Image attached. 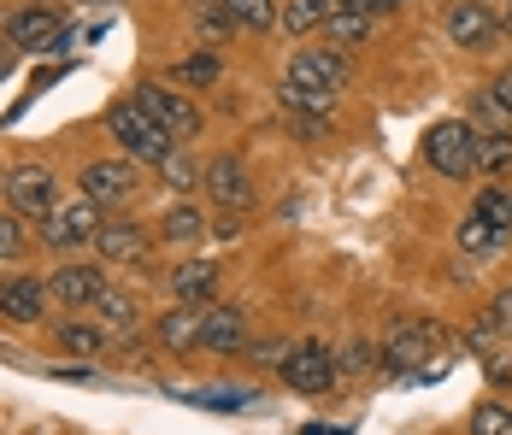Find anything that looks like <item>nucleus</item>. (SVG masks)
<instances>
[{"instance_id": "1", "label": "nucleus", "mask_w": 512, "mask_h": 435, "mask_svg": "<svg viewBox=\"0 0 512 435\" xmlns=\"http://www.w3.org/2000/svg\"><path fill=\"white\" fill-rule=\"evenodd\" d=\"M106 136L124 147L136 165H159V159L177 147L171 136H165V124H159L142 100H118V106H106Z\"/></svg>"}, {"instance_id": "2", "label": "nucleus", "mask_w": 512, "mask_h": 435, "mask_svg": "<svg viewBox=\"0 0 512 435\" xmlns=\"http://www.w3.org/2000/svg\"><path fill=\"white\" fill-rule=\"evenodd\" d=\"M424 159L442 171V177H471L477 171V130L465 124V118H442L430 136H424Z\"/></svg>"}, {"instance_id": "3", "label": "nucleus", "mask_w": 512, "mask_h": 435, "mask_svg": "<svg viewBox=\"0 0 512 435\" xmlns=\"http://www.w3.org/2000/svg\"><path fill=\"white\" fill-rule=\"evenodd\" d=\"M336 377H342V359L324 341H301L283 359V383L295 388V394H324V388H336Z\"/></svg>"}, {"instance_id": "4", "label": "nucleus", "mask_w": 512, "mask_h": 435, "mask_svg": "<svg viewBox=\"0 0 512 435\" xmlns=\"http://www.w3.org/2000/svg\"><path fill=\"white\" fill-rule=\"evenodd\" d=\"M283 83H301V89H342L348 83V53L342 48H301V53H289V77Z\"/></svg>"}, {"instance_id": "5", "label": "nucleus", "mask_w": 512, "mask_h": 435, "mask_svg": "<svg viewBox=\"0 0 512 435\" xmlns=\"http://www.w3.org/2000/svg\"><path fill=\"white\" fill-rule=\"evenodd\" d=\"M101 212H106V206H95L89 194H77V200H65V206H53L48 218H42V224H48L42 236H48L53 247H77V242H89V236H95V230L106 224Z\"/></svg>"}, {"instance_id": "6", "label": "nucleus", "mask_w": 512, "mask_h": 435, "mask_svg": "<svg viewBox=\"0 0 512 435\" xmlns=\"http://www.w3.org/2000/svg\"><path fill=\"white\" fill-rule=\"evenodd\" d=\"M136 100H142L159 124H165V136H171V142H195V136H201V112H195V100H189V95H171V89L148 83V89H136Z\"/></svg>"}, {"instance_id": "7", "label": "nucleus", "mask_w": 512, "mask_h": 435, "mask_svg": "<svg viewBox=\"0 0 512 435\" xmlns=\"http://www.w3.org/2000/svg\"><path fill=\"white\" fill-rule=\"evenodd\" d=\"M383 365H389L395 377H418V371H436V330H430V324H407V330H395L389 353H383Z\"/></svg>"}, {"instance_id": "8", "label": "nucleus", "mask_w": 512, "mask_h": 435, "mask_svg": "<svg viewBox=\"0 0 512 435\" xmlns=\"http://www.w3.org/2000/svg\"><path fill=\"white\" fill-rule=\"evenodd\" d=\"M6 42L18 53H42V48H59L65 42V18L48 12V6H30V12H12L6 18Z\"/></svg>"}, {"instance_id": "9", "label": "nucleus", "mask_w": 512, "mask_h": 435, "mask_svg": "<svg viewBox=\"0 0 512 435\" xmlns=\"http://www.w3.org/2000/svg\"><path fill=\"white\" fill-rule=\"evenodd\" d=\"M77 189L89 194L95 206H118V200L136 194V165L130 159H95V165H83V183Z\"/></svg>"}, {"instance_id": "10", "label": "nucleus", "mask_w": 512, "mask_h": 435, "mask_svg": "<svg viewBox=\"0 0 512 435\" xmlns=\"http://www.w3.org/2000/svg\"><path fill=\"white\" fill-rule=\"evenodd\" d=\"M206 194L218 200V206H230V212H248L254 206V183H248V165L242 159H212L201 171Z\"/></svg>"}, {"instance_id": "11", "label": "nucleus", "mask_w": 512, "mask_h": 435, "mask_svg": "<svg viewBox=\"0 0 512 435\" xmlns=\"http://www.w3.org/2000/svg\"><path fill=\"white\" fill-rule=\"evenodd\" d=\"M6 194H12V206L18 212H30V218H48L53 206V177H48V165H18L12 177H6Z\"/></svg>"}, {"instance_id": "12", "label": "nucleus", "mask_w": 512, "mask_h": 435, "mask_svg": "<svg viewBox=\"0 0 512 435\" xmlns=\"http://www.w3.org/2000/svg\"><path fill=\"white\" fill-rule=\"evenodd\" d=\"M48 300H53V289L42 277H12V283H0V312H6L12 324H36Z\"/></svg>"}, {"instance_id": "13", "label": "nucleus", "mask_w": 512, "mask_h": 435, "mask_svg": "<svg viewBox=\"0 0 512 435\" xmlns=\"http://www.w3.org/2000/svg\"><path fill=\"white\" fill-rule=\"evenodd\" d=\"M48 289H53V300H59V306H95V300H101V289H106V277L95 271V265H59Z\"/></svg>"}, {"instance_id": "14", "label": "nucleus", "mask_w": 512, "mask_h": 435, "mask_svg": "<svg viewBox=\"0 0 512 435\" xmlns=\"http://www.w3.org/2000/svg\"><path fill=\"white\" fill-rule=\"evenodd\" d=\"M95 247H101V259H118V265H136L142 253H148V230L142 224H130V218H112L95 230Z\"/></svg>"}, {"instance_id": "15", "label": "nucleus", "mask_w": 512, "mask_h": 435, "mask_svg": "<svg viewBox=\"0 0 512 435\" xmlns=\"http://www.w3.org/2000/svg\"><path fill=\"white\" fill-rule=\"evenodd\" d=\"M201 347L206 353H242V347H248V324H242V312H236V306L206 312L201 318Z\"/></svg>"}, {"instance_id": "16", "label": "nucleus", "mask_w": 512, "mask_h": 435, "mask_svg": "<svg viewBox=\"0 0 512 435\" xmlns=\"http://www.w3.org/2000/svg\"><path fill=\"white\" fill-rule=\"evenodd\" d=\"M212 289H218V265H212V259H189V265L171 271L177 306H201V300H212Z\"/></svg>"}, {"instance_id": "17", "label": "nucleus", "mask_w": 512, "mask_h": 435, "mask_svg": "<svg viewBox=\"0 0 512 435\" xmlns=\"http://www.w3.org/2000/svg\"><path fill=\"white\" fill-rule=\"evenodd\" d=\"M448 36H454L460 48H483V42L495 36V18H489V6H477V0L448 6Z\"/></svg>"}, {"instance_id": "18", "label": "nucleus", "mask_w": 512, "mask_h": 435, "mask_svg": "<svg viewBox=\"0 0 512 435\" xmlns=\"http://www.w3.org/2000/svg\"><path fill=\"white\" fill-rule=\"evenodd\" d=\"M324 42H330V48H365V42H371V12H336V6H330V18H324Z\"/></svg>"}, {"instance_id": "19", "label": "nucleus", "mask_w": 512, "mask_h": 435, "mask_svg": "<svg viewBox=\"0 0 512 435\" xmlns=\"http://www.w3.org/2000/svg\"><path fill=\"white\" fill-rule=\"evenodd\" d=\"M159 341H165L171 353H189V347H201V318H195L189 306H171V312L159 318Z\"/></svg>"}, {"instance_id": "20", "label": "nucleus", "mask_w": 512, "mask_h": 435, "mask_svg": "<svg viewBox=\"0 0 512 435\" xmlns=\"http://www.w3.org/2000/svg\"><path fill=\"white\" fill-rule=\"evenodd\" d=\"M324 18H330V0H283V12H277V24H283L289 36L324 30Z\"/></svg>"}, {"instance_id": "21", "label": "nucleus", "mask_w": 512, "mask_h": 435, "mask_svg": "<svg viewBox=\"0 0 512 435\" xmlns=\"http://www.w3.org/2000/svg\"><path fill=\"white\" fill-rule=\"evenodd\" d=\"M159 236H165V242H201V236H206V218L189 206V200H177V206L159 218Z\"/></svg>"}, {"instance_id": "22", "label": "nucleus", "mask_w": 512, "mask_h": 435, "mask_svg": "<svg viewBox=\"0 0 512 435\" xmlns=\"http://www.w3.org/2000/svg\"><path fill=\"white\" fill-rule=\"evenodd\" d=\"M471 218H483L489 230L512 236V194L507 189H483V194H477V206H471Z\"/></svg>"}, {"instance_id": "23", "label": "nucleus", "mask_w": 512, "mask_h": 435, "mask_svg": "<svg viewBox=\"0 0 512 435\" xmlns=\"http://www.w3.org/2000/svg\"><path fill=\"white\" fill-rule=\"evenodd\" d=\"M477 171H489V177H507V171H512V136H507V130L477 136Z\"/></svg>"}, {"instance_id": "24", "label": "nucleus", "mask_w": 512, "mask_h": 435, "mask_svg": "<svg viewBox=\"0 0 512 435\" xmlns=\"http://www.w3.org/2000/svg\"><path fill=\"white\" fill-rule=\"evenodd\" d=\"M95 312H101V318L112 324V330H136V300H130L124 289H112V283L101 289V300H95Z\"/></svg>"}, {"instance_id": "25", "label": "nucleus", "mask_w": 512, "mask_h": 435, "mask_svg": "<svg viewBox=\"0 0 512 435\" xmlns=\"http://www.w3.org/2000/svg\"><path fill=\"white\" fill-rule=\"evenodd\" d=\"M283 106H295V112H307V118H330L336 95H330V89H301V83H283Z\"/></svg>"}, {"instance_id": "26", "label": "nucleus", "mask_w": 512, "mask_h": 435, "mask_svg": "<svg viewBox=\"0 0 512 435\" xmlns=\"http://www.w3.org/2000/svg\"><path fill=\"white\" fill-rule=\"evenodd\" d=\"M230 12H236V24H248V30H277V0H224Z\"/></svg>"}, {"instance_id": "27", "label": "nucleus", "mask_w": 512, "mask_h": 435, "mask_svg": "<svg viewBox=\"0 0 512 435\" xmlns=\"http://www.w3.org/2000/svg\"><path fill=\"white\" fill-rule=\"evenodd\" d=\"M471 435H512V406H501V400H483V406L471 412Z\"/></svg>"}, {"instance_id": "28", "label": "nucleus", "mask_w": 512, "mask_h": 435, "mask_svg": "<svg viewBox=\"0 0 512 435\" xmlns=\"http://www.w3.org/2000/svg\"><path fill=\"white\" fill-rule=\"evenodd\" d=\"M159 171H165V183H171V189H195V183H201V165H195L189 153H177V147L159 159Z\"/></svg>"}, {"instance_id": "29", "label": "nucleus", "mask_w": 512, "mask_h": 435, "mask_svg": "<svg viewBox=\"0 0 512 435\" xmlns=\"http://www.w3.org/2000/svg\"><path fill=\"white\" fill-rule=\"evenodd\" d=\"M460 247L465 253H495V247H501V230H489L483 218H465L460 224Z\"/></svg>"}, {"instance_id": "30", "label": "nucleus", "mask_w": 512, "mask_h": 435, "mask_svg": "<svg viewBox=\"0 0 512 435\" xmlns=\"http://www.w3.org/2000/svg\"><path fill=\"white\" fill-rule=\"evenodd\" d=\"M59 341H65L71 353H101L106 330H101V324H65V330H59Z\"/></svg>"}, {"instance_id": "31", "label": "nucleus", "mask_w": 512, "mask_h": 435, "mask_svg": "<svg viewBox=\"0 0 512 435\" xmlns=\"http://www.w3.org/2000/svg\"><path fill=\"white\" fill-rule=\"evenodd\" d=\"M177 77H183L189 89H206V83H218V53H195V59H183V65H177Z\"/></svg>"}, {"instance_id": "32", "label": "nucleus", "mask_w": 512, "mask_h": 435, "mask_svg": "<svg viewBox=\"0 0 512 435\" xmlns=\"http://www.w3.org/2000/svg\"><path fill=\"white\" fill-rule=\"evenodd\" d=\"M24 253V224L12 212H0V259H18Z\"/></svg>"}, {"instance_id": "33", "label": "nucleus", "mask_w": 512, "mask_h": 435, "mask_svg": "<svg viewBox=\"0 0 512 435\" xmlns=\"http://www.w3.org/2000/svg\"><path fill=\"white\" fill-rule=\"evenodd\" d=\"M289 353H295L289 341H259V347H254V359H259V365H283Z\"/></svg>"}, {"instance_id": "34", "label": "nucleus", "mask_w": 512, "mask_h": 435, "mask_svg": "<svg viewBox=\"0 0 512 435\" xmlns=\"http://www.w3.org/2000/svg\"><path fill=\"white\" fill-rule=\"evenodd\" d=\"M377 359H383V353H377V347H365V341H354V347H348V359H342V365H348V371H365V365H377Z\"/></svg>"}, {"instance_id": "35", "label": "nucleus", "mask_w": 512, "mask_h": 435, "mask_svg": "<svg viewBox=\"0 0 512 435\" xmlns=\"http://www.w3.org/2000/svg\"><path fill=\"white\" fill-rule=\"evenodd\" d=\"M489 318H495V324H501V330L512 336V289H501V294H495V306H489Z\"/></svg>"}, {"instance_id": "36", "label": "nucleus", "mask_w": 512, "mask_h": 435, "mask_svg": "<svg viewBox=\"0 0 512 435\" xmlns=\"http://www.w3.org/2000/svg\"><path fill=\"white\" fill-rule=\"evenodd\" d=\"M495 106L512 118V71H501V77H495Z\"/></svg>"}, {"instance_id": "37", "label": "nucleus", "mask_w": 512, "mask_h": 435, "mask_svg": "<svg viewBox=\"0 0 512 435\" xmlns=\"http://www.w3.org/2000/svg\"><path fill=\"white\" fill-rule=\"evenodd\" d=\"M212 236H218V242H236V236H242V218H224V224H218Z\"/></svg>"}, {"instance_id": "38", "label": "nucleus", "mask_w": 512, "mask_h": 435, "mask_svg": "<svg viewBox=\"0 0 512 435\" xmlns=\"http://www.w3.org/2000/svg\"><path fill=\"white\" fill-rule=\"evenodd\" d=\"M336 12H371V0H330Z\"/></svg>"}, {"instance_id": "39", "label": "nucleus", "mask_w": 512, "mask_h": 435, "mask_svg": "<svg viewBox=\"0 0 512 435\" xmlns=\"http://www.w3.org/2000/svg\"><path fill=\"white\" fill-rule=\"evenodd\" d=\"M12 59H18V48H12V42H0V77L12 71Z\"/></svg>"}, {"instance_id": "40", "label": "nucleus", "mask_w": 512, "mask_h": 435, "mask_svg": "<svg viewBox=\"0 0 512 435\" xmlns=\"http://www.w3.org/2000/svg\"><path fill=\"white\" fill-rule=\"evenodd\" d=\"M307 435H336V430H307Z\"/></svg>"}, {"instance_id": "41", "label": "nucleus", "mask_w": 512, "mask_h": 435, "mask_svg": "<svg viewBox=\"0 0 512 435\" xmlns=\"http://www.w3.org/2000/svg\"><path fill=\"white\" fill-rule=\"evenodd\" d=\"M507 30H512V6H507Z\"/></svg>"}, {"instance_id": "42", "label": "nucleus", "mask_w": 512, "mask_h": 435, "mask_svg": "<svg viewBox=\"0 0 512 435\" xmlns=\"http://www.w3.org/2000/svg\"><path fill=\"white\" fill-rule=\"evenodd\" d=\"M0 189H6V171H0Z\"/></svg>"}]
</instances>
